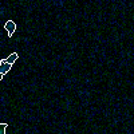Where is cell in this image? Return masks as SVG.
Listing matches in <instances>:
<instances>
[{
  "mask_svg": "<svg viewBox=\"0 0 134 134\" xmlns=\"http://www.w3.org/2000/svg\"><path fill=\"white\" fill-rule=\"evenodd\" d=\"M4 28L7 30V34H8V36L11 38L14 35V32L16 31V24H15V22H12V20H8L4 24Z\"/></svg>",
  "mask_w": 134,
  "mask_h": 134,
  "instance_id": "obj_1",
  "label": "cell"
},
{
  "mask_svg": "<svg viewBox=\"0 0 134 134\" xmlns=\"http://www.w3.org/2000/svg\"><path fill=\"white\" fill-rule=\"evenodd\" d=\"M11 67H12V66L8 64L6 60H2V62H0V74H2V75H6V74L11 70Z\"/></svg>",
  "mask_w": 134,
  "mask_h": 134,
  "instance_id": "obj_2",
  "label": "cell"
},
{
  "mask_svg": "<svg viewBox=\"0 0 134 134\" xmlns=\"http://www.w3.org/2000/svg\"><path fill=\"white\" fill-rule=\"evenodd\" d=\"M19 58V55H18V52H14V54H11L10 55V56L8 58H7V59H4V60L7 62V63H8V64H11V66H12L14 64V63L15 62H16V59Z\"/></svg>",
  "mask_w": 134,
  "mask_h": 134,
  "instance_id": "obj_3",
  "label": "cell"
},
{
  "mask_svg": "<svg viewBox=\"0 0 134 134\" xmlns=\"http://www.w3.org/2000/svg\"><path fill=\"white\" fill-rule=\"evenodd\" d=\"M7 123H0V134H6V129H7Z\"/></svg>",
  "mask_w": 134,
  "mask_h": 134,
  "instance_id": "obj_4",
  "label": "cell"
},
{
  "mask_svg": "<svg viewBox=\"0 0 134 134\" xmlns=\"http://www.w3.org/2000/svg\"><path fill=\"white\" fill-rule=\"evenodd\" d=\"M3 79V75H2V74H0V81H2Z\"/></svg>",
  "mask_w": 134,
  "mask_h": 134,
  "instance_id": "obj_5",
  "label": "cell"
}]
</instances>
